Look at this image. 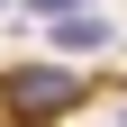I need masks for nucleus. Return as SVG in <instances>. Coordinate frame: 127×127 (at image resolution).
<instances>
[{
  "mask_svg": "<svg viewBox=\"0 0 127 127\" xmlns=\"http://www.w3.org/2000/svg\"><path fill=\"white\" fill-rule=\"evenodd\" d=\"M73 100H82V73H64V64H27V73H9V82H0L9 127H45V118H64Z\"/></svg>",
  "mask_w": 127,
  "mask_h": 127,
  "instance_id": "f257e3e1",
  "label": "nucleus"
},
{
  "mask_svg": "<svg viewBox=\"0 0 127 127\" xmlns=\"http://www.w3.org/2000/svg\"><path fill=\"white\" fill-rule=\"evenodd\" d=\"M55 45H64V55H109V18H91V9H64V18H55Z\"/></svg>",
  "mask_w": 127,
  "mask_h": 127,
  "instance_id": "f03ea898",
  "label": "nucleus"
},
{
  "mask_svg": "<svg viewBox=\"0 0 127 127\" xmlns=\"http://www.w3.org/2000/svg\"><path fill=\"white\" fill-rule=\"evenodd\" d=\"M36 18H64V9H91V0H27Z\"/></svg>",
  "mask_w": 127,
  "mask_h": 127,
  "instance_id": "7ed1b4c3",
  "label": "nucleus"
},
{
  "mask_svg": "<svg viewBox=\"0 0 127 127\" xmlns=\"http://www.w3.org/2000/svg\"><path fill=\"white\" fill-rule=\"evenodd\" d=\"M118 127H127V109H118Z\"/></svg>",
  "mask_w": 127,
  "mask_h": 127,
  "instance_id": "20e7f679",
  "label": "nucleus"
},
{
  "mask_svg": "<svg viewBox=\"0 0 127 127\" xmlns=\"http://www.w3.org/2000/svg\"><path fill=\"white\" fill-rule=\"evenodd\" d=\"M0 9H9V0H0Z\"/></svg>",
  "mask_w": 127,
  "mask_h": 127,
  "instance_id": "39448f33",
  "label": "nucleus"
}]
</instances>
